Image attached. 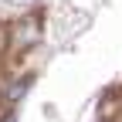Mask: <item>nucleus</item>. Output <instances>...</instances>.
Masks as SVG:
<instances>
[{"label": "nucleus", "instance_id": "nucleus-1", "mask_svg": "<svg viewBox=\"0 0 122 122\" xmlns=\"http://www.w3.org/2000/svg\"><path fill=\"white\" fill-rule=\"evenodd\" d=\"M27 85H30V78H20L17 85H14V88H10V98H20V95H24V92H27Z\"/></svg>", "mask_w": 122, "mask_h": 122}, {"label": "nucleus", "instance_id": "nucleus-2", "mask_svg": "<svg viewBox=\"0 0 122 122\" xmlns=\"http://www.w3.org/2000/svg\"><path fill=\"white\" fill-rule=\"evenodd\" d=\"M37 34V30L34 27H30V24H20V41H30V37H34Z\"/></svg>", "mask_w": 122, "mask_h": 122}, {"label": "nucleus", "instance_id": "nucleus-3", "mask_svg": "<svg viewBox=\"0 0 122 122\" xmlns=\"http://www.w3.org/2000/svg\"><path fill=\"white\" fill-rule=\"evenodd\" d=\"M10 4H34V0H10Z\"/></svg>", "mask_w": 122, "mask_h": 122}]
</instances>
